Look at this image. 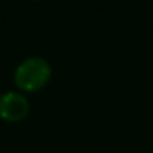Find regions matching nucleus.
<instances>
[{"instance_id": "f03ea898", "label": "nucleus", "mask_w": 153, "mask_h": 153, "mask_svg": "<svg viewBox=\"0 0 153 153\" xmlns=\"http://www.w3.org/2000/svg\"><path fill=\"white\" fill-rule=\"evenodd\" d=\"M30 104L22 92H5L0 96V119L5 122H20L27 119Z\"/></svg>"}, {"instance_id": "f257e3e1", "label": "nucleus", "mask_w": 153, "mask_h": 153, "mask_svg": "<svg viewBox=\"0 0 153 153\" xmlns=\"http://www.w3.org/2000/svg\"><path fill=\"white\" fill-rule=\"evenodd\" d=\"M51 79V66L45 58L31 56L17 66L13 81L22 92H36Z\"/></svg>"}]
</instances>
